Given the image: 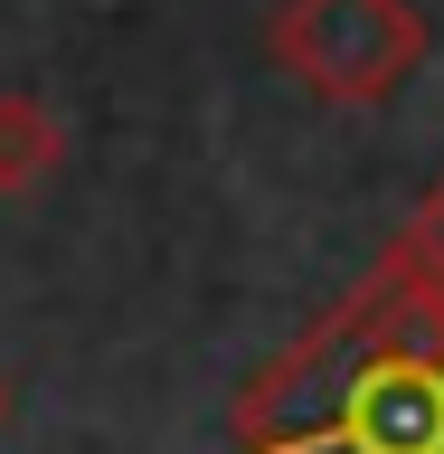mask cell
I'll return each instance as SVG.
<instances>
[{
    "mask_svg": "<svg viewBox=\"0 0 444 454\" xmlns=\"http://www.w3.org/2000/svg\"><path fill=\"white\" fill-rule=\"evenodd\" d=\"M57 161H66V114L38 85H0V199L48 190Z\"/></svg>",
    "mask_w": 444,
    "mask_h": 454,
    "instance_id": "3957f363",
    "label": "cell"
},
{
    "mask_svg": "<svg viewBox=\"0 0 444 454\" xmlns=\"http://www.w3.org/2000/svg\"><path fill=\"white\" fill-rule=\"evenodd\" d=\"M265 48L322 105H378L425 67V10L417 0H284Z\"/></svg>",
    "mask_w": 444,
    "mask_h": 454,
    "instance_id": "7a4b0ae2",
    "label": "cell"
},
{
    "mask_svg": "<svg viewBox=\"0 0 444 454\" xmlns=\"http://www.w3.org/2000/svg\"><path fill=\"white\" fill-rule=\"evenodd\" d=\"M237 454H444V275L407 237L237 397Z\"/></svg>",
    "mask_w": 444,
    "mask_h": 454,
    "instance_id": "6da1fadb",
    "label": "cell"
},
{
    "mask_svg": "<svg viewBox=\"0 0 444 454\" xmlns=\"http://www.w3.org/2000/svg\"><path fill=\"white\" fill-rule=\"evenodd\" d=\"M0 407H10V397H0Z\"/></svg>",
    "mask_w": 444,
    "mask_h": 454,
    "instance_id": "277c9868",
    "label": "cell"
},
{
    "mask_svg": "<svg viewBox=\"0 0 444 454\" xmlns=\"http://www.w3.org/2000/svg\"><path fill=\"white\" fill-rule=\"evenodd\" d=\"M435 275H444V265H435Z\"/></svg>",
    "mask_w": 444,
    "mask_h": 454,
    "instance_id": "5b68a950",
    "label": "cell"
}]
</instances>
